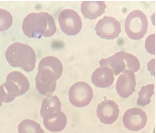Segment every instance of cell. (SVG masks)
<instances>
[{"instance_id": "6da1fadb", "label": "cell", "mask_w": 156, "mask_h": 133, "mask_svg": "<svg viewBox=\"0 0 156 133\" xmlns=\"http://www.w3.org/2000/svg\"><path fill=\"white\" fill-rule=\"evenodd\" d=\"M63 66L57 58L48 56L42 59L39 64L35 78V84L38 92L47 97L55 91L56 81L62 75Z\"/></svg>"}, {"instance_id": "7a4b0ae2", "label": "cell", "mask_w": 156, "mask_h": 133, "mask_svg": "<svg viewBox=\"0 0 156 133\" xmlns=\"http://www.w3.org/2000/svg\"><path fill=\"white\" fill-rule=\"evenodd\" d=\"M24 34L29 38H40L48 37L56 31V27L52 17L48 13L32 12L27 14L22 23Z\"/></svg>"}, {"instance_id": "3957f363", "label": "cell", "mask_w": 156, "mask_h": 133, "mask_svg": "<svg viewBox=\"0 0 156 133\" xmlns=\"http://www.w3.org/2000/svg\"><path fill=\"white\" fill-rule=\"evenodd\" d=\"M5 58L12 66L20 67L26 72L32 71L35 68L36 62L35 53L28 44L15 42L7 48Z\"/></svg>"}, {"instance_id": "277c9868", "label": "cell", "mask_w": 156, "mask_h": 133, "mask_svg": "<svg viewBox=\"0 0 156 133\" xmlns=\"http://www.w3.org/2000/svg\"><path fill=\"white\" fill-rule=\"evenodd\" d=\"M30 87L29 82L23 74L12 71L7 75L5 82L0 86L1 101L5 103L11 102L16 97L25 94Z\"/></svg>"}, {"instance_id": "5b68a950", "label": "cell", "mask_w": 156, "mask_h": 133, "mask_svg": "<svg viewBox=\"0 0 156 133\" xmlns=\"http://www.w3.org/2000/svg\"><path fill=\"white\" fill-rule=\"evenodd\" d=\"M99 64L100 66L110 69L115 76L128 70L136 72L140 67V62L136 56L123 51L118 52L107 58L101 59Z\"/></svg>"}, {"instance_id": "8992f818", "label": "cell", "mask_w": 156, "mask_h": 133, "mask_svg": "<svg viewBox=\"0 0 156 133\" xmlns=\"http://www.w3.org/2000/svg\"><path fill=\"white\" fill-rule=\"evenodd\" d=\"M61 109V102L56 96L50 95L44 98L40 111L43 124L55 125L67 119Z\"/></svg>"}, {"instance_id": "52a82bcc", "label": "cell", "mask_w": 156, "mask_h": 133, "mask_svg": "<svg viewBox=\"0 0 156 133\" xmlns=\"http://www.w3.org/2000/svg\"><path fill=\"white\" fill-rule=\"evenodd\" d=\"M148 25L144 13L140 10H135L130 12L125 19V32L129 38L138 40L143 38L146 33Z\"/></svg>"}, {"instance_id": "ba28073f", "label": "cell", "mask_w": 156, "mask_h": 133, "mask_svg": "<svg viewBox=\"0 0 156 133\" xmlns=\"http://www.w3.org/2000/svg\"><path fill=\"white\" fill-rule=\"evenodd\" d=\"M93 95L92 89L89 85L84 82H79L74 84L70 88L69 98L73 105L82 108L90 104Z\"/></svg>"}, {"instance_id": "9c48e42d", "label": "cell", "mask_w": 156, "mask_h": 133, "mask_svg": "<svg viewBox=\"0 0 156 133\" xmlns=\"http://www.w3.org/2000/svg\"><path fill=\"white\" fill-rule=\"evenodd\" d=\"M58 20L62 31L67 35H75L80 32L82 28L81 18L73 10H63L59 14Z\"/></svg>"}, {"instance_id": "30bf717a", "label": "cell", "mask_w": 156, "mask_h": 133, "mask_svg": "<svg viewBox=\"0 0 156 133\" xmlns=\"http://www.w3.org/2000/svg\"><path fill=\"white\" fill-rule=\"evenodd\" d=\"M95 29L97 36L108 40L117 38L121 32L120 22L114 17L107 16L98 21Z\"/></svg>"}, {"instance_id": "8fae6325", "label": "cell", "mask_w": 156, "mask_h": 133, "mask_svg": "<svg viewBox=\"0 0 156 133\" xmlns=\"http://www.w3.org/2000/svg\"><path fill=\"white\" fill-rule=\"evenodd\" d=\"M147 121L146 113L141 109L136 107L127 110L122 117L124 126L131 131H138L143 129Z\"/></svg>"}, {"instance_id": "7c38bea8", "label": "cell", "mask_w": 156, "mask_h": 133, "mask_svg": "<svg viewBox=\"0 0 156 133\" xmlns=\"http://www.w3.org/2000/svg\"><path fill=\"white\" fill-rule=\"evenodd\" d=\"M100 121L105 124H111L117 120L119 112L118 104L114 101L105 100L99 103L96 110Z\"/></svg>"}, {"instance_id": "4fadbf2b", "label": "cell", "mask_w": 156, "mask_h": 133, "mask_svg": "<svg viewBox=\"0 0 156 133\" xmlns=\"http://www.w3.org/2000/svg\"><path fill=\"white\" fill-rule=\"evenodd\" d=\"M136 85L134 73L130 70H125L118 77L116 83V90L121 97L126 98L135 90Z\"/></svg>"}, {"instance_id": "5bb4252c", "label": "cell", "mask_w": 156, "mask_h": 133, "mask_svg": "<svg viewBox=\"0 0 156 133\" xmlns=\"http://www.w3.org/2000/svg\"><path fill=\"white\" fill-rule=\"evenodd\" d=\"M114 75L112 70L105 66L97 68L91 76L92 83L96 87L101 88L109 87L113 83Z\"/></svg>"}, {"instance_id": "9a60e30c", "label": "cell", "mask_w": 156, "mask_h": 133, "mask_svg": "<svg viewBox=\"0 0 156 133\" xmlns=\"http://www.w3.org/2000/svg\"><path fill=\"white\" fill-rule=\"evenodd\" d=\"M106 5L105 1H83L81 10L85 18L96 19L105 12Z\"/></svg>"}, {"instance_id": "2e32d148", "label": "cell", "mask_w": 156, "mask_h": 133, "mask_svg": "<svg viewBox=\"0 0 156 133\" xmlns=\"http://www.w3.org/2000/svg\"><path fill=\"white\" fill-rule=\"evenodd\" d=\"M19 133H44L40 125L34 120L27 119L20 122L18 127Z\"/></svg>"}, {"instance_id": "e0dca14e", "label": "cell", "mask_w": 156, "mask_h": 133, "mask_svg": "<svg viewBox=\"0 0 156 133\" xmlns=\"http://www.w3.org/2000/svg\"><path fill=\"white\" fill-rule=\"evenodd\" d=\"M154 87L153 84H148L142 87L138 93L139 97L137 101V105L144 106L150 103L151 98L154 93Z\"/></svg>"}, {"instance_id": "ac0fdd59", "label": "cell", "mask_w": 156, "mask_h": 133, "mask_svg": "<svg viewBox=\"0 0 156 133\" xmlns=\"http://www.w3.org/2000/svg\"><path fill=\"white\" fill-rule=\"evenodd\" d=\"M12 21L11 13L6 10L0 8V31L8 29L11 26Z\"/></svg>"}, {"instance_id": "d6986e66", "label": "cell", "mask_w": 156, "mask_h": 133, "mask_svg": "<svg viewBox=\"0 0 156 133\" xmlns=\"http://www.w3.org/2000/svg\"><path fill=\"white\" fill-rule=\"evenodd\" d=\"M145 48L147 51L151 55L155 54V33L149 36L146 39Z\"/></svg>"}, {"instance_id": "ffe728a7", "label": "cell", "mask_w": 156, "mask_h": 133, "mask_svg": "<svg viewBox=\"0 0 156 133\" xmlns=\"http://www.w3.org/2000/svg\"><path fill=\"white\" fill-rule=\"evenodd\" d=\"M147 66L148 70L150 71L151 75L155 77V59H152L148 63Z\"/></svg>"}, {"instance_id": "44dd1931", "label": "cell", "mask_w": 156, "mask_h": 133, "mask_svg": "<svg viewBox=\"0 0 156 133\" xmlns=\"http://www.w3.org/2000/svg\"><path fill=\"white\" fill-rule=\"evenodd\" d=\"M2 101L0 99V107L2 105Z\"/></svg>"}]
</instances>
